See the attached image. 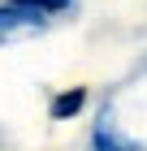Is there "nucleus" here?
<instances>
[{
  "mask_svg": "<svg viewBox=\"0 0 147 151\" xmlns=\"http://www.w3.org/2000/svg\"><path fill=\"white\" fill-rule=\"evenodd\" d=\"M48 13L30 9L22 0H0V43H17V39H35L48 30Z\"/></svg>",
  "mask_w": 147,
  "mask_h": 151,
  "instance_id": "1",
  "label": "nucleus"
},
{
  "mask_svg": "<svg viewBox=\"0 0 147 151\" xmlns=\"http://www.w3.org/2000/svg\"><path fill=\"white\" fill-rule=\"evenodd\" d=\"M91 151H143V147L130 142V138H121L117 125H113V112L104 108V112L95 116V125H91Z\"/></svg>",
  "mask_w": 147,
  "mask_h": 151,
  "instance_id": "2",
  "label": "nucleus"
},
{
  "mask_svg": "<svg viewBox=\"0 0 147 151\" xmlns=\"http://www.w3.org/2000/svg\"><path fill=\"white\" fill-rule=\"evenodd\" d=\"M87 99H91L87 86H69V91H61L56 99L48 104V116H52V121H74V116L87 108Z\"/></svg>",
  "mask_w": 147,
  "mask_h": 151,
  "instance_id": "3",
  "label": "nucleus"
},
{
  "mask_svg": "<svg viewBox=\"0 0 147 151\" xmlns=\"http://www.w3.org/2000/svg\"><path fill=\"white\" fill-rule=\"evenodd\" d=\"M22 4H30V9H39V13H48V17H56V13H69L78 0H22Z\"/></svg>",
  "mask_w": 147,
  "mask_h": 151,
  "instance_id": "4",
  "label": "nucleus"
}]
</instances>
